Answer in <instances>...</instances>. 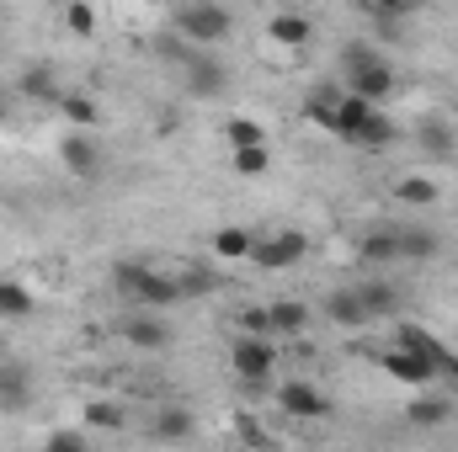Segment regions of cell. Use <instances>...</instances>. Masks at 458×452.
Masks as SVG:
<instances>
[{
  "instance_id": "obj_1",
  "label": "cell",
  "mask_w": 458,
  "mask_h": 452,
  "mask_svg": "<svg viewBox=\"0 0 458 452\" xmlns=\"http://www.w3.org/2000/svg\"><path fill=\"white\" fill-rule=\"evenodd\" d=\"M342 70H346V91H352V96H368V102H378V107L394 96V70H389V59H384L373 43H346Z\"/></svg>"
},
{
  "instance_id": "obj_2",
  "label": "cell",
  "mask_w": 458,
  "mask_h": 452,
  "mask_svg": "<svg viewBox=\"0 0 458 452\" xmlns=\"http://www.w3.org/2000/svg\"><path fill=\"white\" fill-rule=\"evenodd\" d=\"M113 282H117L123 298H133V304H144V309H171V304H182V282L165 277V272H155V266H144V261H123L113 272Z\"/></svg>"
},
{
  "instance_id": "obj_3",
  "label": "cell",
  "mask_w": 458,
  "mask_h": 452,
  "mask_svg": "<svg viewBox=\"0 0 458 452\" xmlns=\"http://www.w3.org/2000/svg\"><path fill=\"white\" fill-rule=\"evenodd\" d=\"M176 32L187 43H198V48H219L229 32H234V16H229V5H219V0H187L176 11Z\"/></svg>"
},
{
  "instance_id": "obj_4",
  "label": "cell",
  "mask_w": 458,
  "mask_h": 452,
  "mask_svg": "<svg viewBox=\"0 0 458 452\" xmlns=\"http://www.w3.org/2000/svg\"><path fill=\"white\" fill-rule=\"evenodd\" d=\"M229 367H234L245 383H272V367H277L272 336H240L229 346Z\"/></svg>"
},
{
  "instance_id": "obj_5",
  "label": "cell",
  "mask_w": 458,
  "mask_h": 452,
  "mask_svg": "<svg viewBox=\"0 0 458 452\" xmlns=\"http://www.w3.org/2000/svg\"><path fill=\"white\" fill-rule=\"evenodd\" d=\"M378 367H384L394 383H411V389H421V383H432V378H437V362H432V356H421V351H416V346H405V340H400V346H389V351L378 356Z\"/></svg>"
},
{
  "instance_id": "obj_6",
  "label": "cell",
  "mask_w": 458,
  "mask_h": 452,
  "mask_svg": "<svg viewBox=\"0 0 458 452\" xmlns=\"http://www.w3.org/2000/svg\"><path fill=\"white\" fill-rule=\"evenodd\" d=\"M304 250H310V239H304L299 229H288V234H277V239H256V245H250V261H256L261 272H288V266L304 261Z\"/></svg>"
},
{
  "instance_id": "obj_7",
  "label": "cell",
  "mask_w": 458,
  "mask_h": 452,
  "mask_svg": "<svg viewBox=\"0 0 458 452\" xmlns=\"http://www.w3.org/2000/svg\"><path fill=\"white\" fill-rule=\"evenodd\" d=\"M59 160H64V171L70 176H102V144L91 138V128H81V133H70V138H59Z\"/></svg>"
},
{
  "instance_id": "obj_8",
  "label": "cell",
  "mask_w": 458,
  "mask_h": 452,
  "mask_svg": "<svg viewBox=\"0 0 458 452\" xmlns=\"http://www.w3.org/2000/svg\"><path fill=\"white\" fill-rule=\"evenodd\" d=\"M277 410L293 415V421H320V415H331V399L315 383H283L277 389Z\"/></svg>"
},
{
  "instance_id": "obj_9",
  "label": "cell",
  "mask_w": 458,
  "mask_h": 452,
  "mask_svg": "<svg viewBox=\"0 0 458 452\" xmlns=\"http://www.w3.org/2000/svg\"><path fill=\"white\" fill-rule=\"evenodd\" d=\"M326 320H331V325H346V331H357V325H373V314H368V304H362L357 282H352V288H336V293L326 298Z\"/></svg>"
},
{
  "instance_id": "obj_10",
  "label": "cell",
  "mask_w": 458,
  "mask_h": 452,
  "mask_svg": "<svg viewBox=\"0 0 458 452\" xmlns=\"http://www.w3.org/2000/svg\"><path fill=\"white\" fill-rule=\"evenodd\" d=\"M310 32H315V21L304 11H272V21H267V38L283 43V48H304Z\"/></svg>"
},
{
  "instance_id": "obj_11",
  "label": "cell",
  "mask_w": 458,
  "mask_h": 452,
  "mask_svg": "<svg viewBox=\"0 0 458 452\" xmlns=\"http://www.w3.org/2000/svg\"><path fill=\"white\" fill-rule=\"evenodd\" d=\"M267 314H272V336H304L310 331V304H299V298H277V304H267Z\"/></svg>"
},
{
  "instance_id": "obj_12",
  "label": "cell",
  "mask_w": 458,
  "mask_h": 452,
  "mask_svg": "<svg viewBox=\"0 0 458 452\" xmlns=\"http://www.w3.org/2000/svg\"><path fill=\"white\" fill-rule=\"evenodd\" d=\"M32 399V372L21 362H5L0 367V410H27Z\"/></svg>"
},
{
  "instance_id": "obj_13",
  "label": "cell",
  "mask_w": 458,
  "mask_h": 452,
  "mask_svg": "<svg viewBox=\"0 0 458 452\" xmlns=\"http://www.w3.org/2000/svg\"><path fill=\"white\" fill-rule=\"evenodd\" d=\"M225 86H229V75L219 59H187V91L192 96H219Z\"/></svg>"
},
{
  "instance_id": "obj_14",
  "label": "cell",
  "mask_w": 458,
  "mask_h": 452,
  "mask_svg": "<svg viewBox=\"0 0 458 452\" xmlns=\"http://www.w3.org/2000/svg\"><path fill=\"white\" fill-rule=\"evenodd\" d=\"M394 138H400V128L389 122V113H378V107H373V113H368V122H362L346 144H352V149H389Z\"/></svg>"
},
{
  "instance_id": "obj_15",
  "label": "cell",
  "mask_w": 458,
  "mask_h": 452,
  "mask_svg": "<svg viewBox=\"0 0 458 452\" xmlns=\"http://www.w3.org/2000/svg\"><path fill=\"white\" fill-rule=\"evenodd\" d=\"M123 336H128V346H139V351H160V346L171 340V331H165V325L144 309V314H133V320L123 325Z\"/></svg>"
},
{
  "instance_id": "obj_16",
  "label": "cell",
  "mask_w": 458,
  "mask_h": 452,
  "mask_svg": "<svg viewBox=\"0 0 458 452\" xmlns=\"http://www.w3.org/2000/svg\"><path fill=\"white\" fill-rule=\"evenodd\" d=\"M416 144H421L432 160H448V155L458 149V133L448 128V122H443V117H427V122L416 128Z\"/></svg>"
},
{
  "instance_id": "obj_17",
  "label": "cell",
  "mask_w": 458,
  "mask_h": 452,
  "mask_svg": "<svg viewBox=\"0 0 458 452\" xmlns=\"http://www.w3.org/2000/svg\"><path fill=\"white\" fill-rule=\"evenodd\" d=\"M394 197H400L405 208H432V203L443 197V187H437L432 176H400V181H394Z\"/></svg>"
},
{
  "instance_id": "obj_18",
  "label": "cell",
  "mask_w": 458,
  "mask_h": 452,
  "mask_svg": "<svg viewBox=\"0 0 458 452\" xmlns=\"http://www.w3.org/2000/svg\"><path fill=\"white\" fill-rule=\"evenodd\" d=\"M357 255H362V261H373V266L400 261V229H373V234H362Z\"/></svg>"
},
{
  "instance_id": "obj_19",
  "label": "cell",
  "mask_w": 458,
  "mask_h": 452,
  "mask_svg": "<svg viewBox=\"0 0 458 452\" xmlns=\"http://www.w3.org/2000/svg\"><path fill=\"white\" fill-rule=\"evenodd\" d=\"M373 107H378V102H368V96H352V91H346L342 102H336V138L346 144V138L368 122V113H373Z\"/></svg>"
},
{
  "instance_id": "obj_20",
  "label": "cell",
  "mask_w": 458,
  "mask_h": 452,
  "mask_svg": "<svg viewBox=\"0 0 458 452\" xmlns=\"http://www.w3.org/2000/svg\"><path fill=\"white\" fill-rule=\"evenodd\" d=\"M21 96H32V102H59L64 91H59V75H54V64H32V70L21 75Z\"/></svg>"
},
{
  "instance_id": "obj_21",
  "label": "cell",
  "mask_w": 458,
  "mask_h": 452,
  "mask_svg": "<svg viewBox=\"0 0 458 452\" xmlns=\"http://www.w3.org/2000/svg\"><path fill=\"white\" fill-rule=\"evenodd\" d=\"M229 165L240 176H267L272 171V144H240V149H229Z\"/></svg>"
},
{
  "instance_id": "obj_22",
  "label": "cell",
  "mask_w": 458,
  "mask_h": 452,
  "mask_svg": "<svg viewBox=\"0 0 458 452\" xmlns=\"http://www.w3.org/2000/svg\"><path fill=\"white\" fill-rule=\"evenodd\" d=\"M357 293H362V304H368L373 320H389V314L400 309V293H394L389 282H357Z\"/></svg>"
},
{
  "instance_id": "obj_23",
  "label": "cell",
  "mask_w": 458,
  "mask_h": 452,
  "mask_svg": "<svg viewBox=\"0 0 458 452\" xmlns=\"http://www.w3.org/2000/svg\"><path fill=\"white\" fill-rule=\"evenodd\" d=\"M54 107H59V117H64V122H75V128H97V122H102V107H97L91 96H70V91H64Z\"/></svg>"
},
{
  "instance_id": "obj_24",
  "label": "cell",
  "mask_w": 458,
  "mask_h": 452,
  "mask_svg": "<svg viewBox=\"0 0 458 452\" xmlns=\"http://www.w3.org/2000/svg\"><path fill=\"white\" fill-rule=\"evenodd\" d=\"M250 245H256V234L250 229H240V224H229L214 234V255H225V261H245L250 255Z\"/></svg>"
},
{
  "instance_id": "obj_25",
  "label": "cell",
  "mask_w": 458,
  "mask_h": 452,
  "mask_svg": "<svg viewBox=\"0 0 458 452\" xmlns=\"http://www.w3.org/2000/svg\"><path fill=\"white\" fill-rule=\"evenodd\" d=\"M32 314V293L21 282H5L0 277V320H27Z\"/></svg>"
},
{
  "instance_id": "obj_26",
  "label": "cell",
  "mask_w": 458,
  "mask_h": 452,
  "mask_svg": "<svg viewBox=\"0 0 458 452\" xmlns=\"http://www.w3.org/2000/svg\"><path fill=\"white\" fill-rule=\"evenodd\" d=\"M432 250H437L432 229H400V261H427Z\"/></svg>"
},
{
  "instance_id": "obj_27",
  "label": "cell",
  "mask_w": 458,
  "mask_h": 452,
  "mask_svg": "<svg viewBox=\"0 0 458 452\" xmlns=\"http://www.w3.org/2000/svg\"><path fill=\"white\" fill-rule=\"evenodd\" d=\"M225 138H229V149H240V144H267V128H261L256 117H229Z\"/></svg>"
},
{
  "instance_id": "obj_28",
  "label": "cell",
  "mask_w": 458,
  "mask_h": 452,
  "mask_svg": "<svg viewBox=\"0 0 458 452\" xmlns=\"http://www.w3.org/2000/svg\"><path fill=\"white\" fill-rule=\"evenodd\" d=\"M405 415H411V426H443L448 421V405L443 399H411Z\"/></svg>"
},
{
  "instance_id": "obj_29",
  "label": "cell",
  "mask_w": 458,
  "mask_h": 452,
  "mask_svg": "<svg viewBox=\"0 0 458 452\" xmlns=\"http://www.w3.org/2000/svg\"><path fill=\"white\" fill-rule=\"evenodd\" d=\"M155 437H165V442H182V437H192V415H187V410H160V421H155Z\"/></svg>"
},
{
  "instance_id": "obj_30",
  "label": "cell",
  "mask_w": 458,
  "mask_h": 452,
  "mask_svg": "<svg viewBox=\"0 0 458 452\" xmlns=\"http://www.w3.org/2000/svg\"><path fill=\"white\" fill-rule=\"evenodd\" d=\"M176 282H182V298H198V293H214V288H219V282H214V272H203V266L176 272Z\"/></svg>"
},
{
  "instance_id": "obj_31",
  "label": "cell",
  "mask_w": 458,
  "mask_h": 452,
  "mask_svg": "<svg viewBox=\"0 0 458 452\" xmlns=\"http://www.w3.org/2000/svg\"><path fill=\"white\" fill-rule=\"evenodd\" d=\"M64 27H70L75 38H91V32H97V11H91L86 0H75V5L64 11Z\"/></svg>"
},
{
  "instance_id": "obj_32",
  "label": "cell",
  "mask_w": 458,
  "mask_h": 452,
  "mask_svg": "<svg viewBox=\"0 0 458 452\" xmlns=\"http://www.w3.org/2000/svg\"><path fill=\"white\" fill-rule=\"evenodd\" d=\"M86 426H107V431H113V426H123V410L107 405V399H91V405H86Z\"/></svg>"
},
{
  "instance_id": "obj_33",
  "label": "cell",
  "mask_w": 458,
  "mask_h": 452,
  "mask_svg": "<svg viewBox=\"0 0 458 452\" xmlns=\"http://www.w3.org/2000/svg\"><path fill=\"white\" fill-rule=\"evenodd\" d=\"M240 331H245V336H272V314H267V309H245V314H240Z\"/></svg>"
},
{
  "instance_id": "obj_34",
  "label": "cell",
  "mask_w": 458,
  "mask_h": 452,
  "mask_svg": "<svg viewBox=\"0 0 458 452\" xmlns=\"http://www.w3.org/2000/svg\"><path fill=\"white\" fill-rule=\"evenodd\" d=\"M48 448H54V452H81V448H86V437H81V431H54V437H48Z\"/></svg>"
},
{
  "instance_id": "obj_35",
  "label": "cell",
  "mask_w": 458,
  "mask_h": 452,
  "mask_svg": "<svg viewBox=\"0 0 458 452\" xmlns=\"http://www.w3.org/2000/svg\"><path fill=\"white\" fill-rule=\"evenodd\" d=\"M368 5H373L378 16H405V11H411L416 0H368Z\"/></svg>"
},
{
  "instance_id": "obj_36",
  "label": "cell",
  "mask_w": 458,
  "mask_h": 452,
  "mask_svg": "<svg viewBox=\"0 0 458 452\" xmlns=\"http://www.w3.org/2000/svg\"><path fill=\"white\" fill-rule=\"evenodd\" d=\"M240 437H245V442H267V437H261V426H256V421H240Z\"/></svg>"
},
{
  "instance_id": "obj_37",
  "label": "cell",
  "mask_w": 458,
  "mask_h": 452,
  "mask_svg": "<svg viewBox=\"0 0 458 452\" xmlns=\"http://www.w3.org/2000/svg\"><path fill=\"white\" fill-rule=\"evenodd\" d=\"M443 372H448V378L458 383V356H448V367H443Z\"/></svg>"
},
{
  "instance_id": "obj_38",
  "label": "cell",
  "mask_w": 458,
  "mask_h": 452,
  "mask_svg": "<svg viewBox=\"0 0 458 452\" xmlns=\"http://www.w3.org/2000/svg\"><path fill=\"white\" fill-rule=\"evenodd\" d=\"M288 5H299V0H288Z\"/></svg>"
},
{
  "instance_id": "obj_39",
  "label": "cell",
  "mask_w": 458,
  "mask_h": 452,
  "mask_svg": "<svg viewBox=\"0 0 458 452\" xmlns=\"http://www.w3.org/2000/svg\"><path fill=\"white\" fill-rule=\"evenodd\" d=\"M160 5H165V0H160Z\"/></svg>"
}]
</instances>
